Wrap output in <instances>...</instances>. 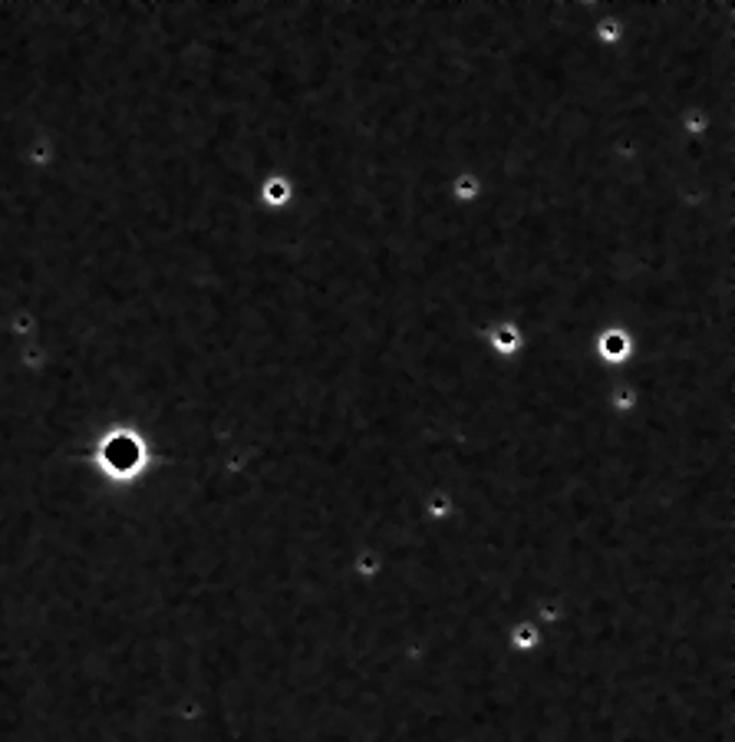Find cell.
<instances>
[{
	"mask_svg": "<svg viewBox=\"0 0 735 742\" xmlns=\"http://www.w3.org/2000/svg\"><path fill=\"white\" fill-rule=\"evenodd\" d=\"M482 346L489 350V356H495L502 363H512V359L525 356L528 336H525V327L521 323H515V320H495V323L485 327Z\"/></svg>",
	"mask_w": 735,
	"mask_h": 742,
	"instance_id": "cell-4",
	"label": "cell"
},
{
	"mask_svg": "<svg viewBox=\"0 0 735 742\" xmlns=\"http://www.w3.org/2000/svg\"><path fill=\"white\" fill-rule=\"evenodd\" d=\"M142 463H146V446L139 443L136 433L119 430V433H110V436L100 443V469H103L110 479H116V482L136 479L139 469H142Z\"/></svg>",
	"mask_w": 735,
	"mask_h": 742,
	"instance_id": "cell-1",
	"label": "cell"
},
{
	"mask_svg": "<svg viewBox=\"0 0 735 742\" xmlns=\"http://www.w3.org/2000/svg\"><path fill=\"white\" fill-rule=\"evenodd\" d=\"M254 202L271 215H284L297 202V182L284 169H271V172L261 175V182L254 189Z\"/></svg>",
	"mask_w": 735,
	"mask_h": 742,
	"instance_id": "cell-3",
	"label": "cell"
},
{
	"mask_svg": "<svg viewBox=\"0 0 735 742\" xmlns=\"http://www.w3.org/2000/svg\"><path fill=\"white\" fill-rule=\"evenodd\" d=\"M482 175L475 169H459L449 182H446V198L456 205V208H475L482 202Z\"/></svg>",
	"mask_w": 735,
	"mask_h": 742,
	"instance_id": "cell-5",
	"label": "cell"
},
{
	"mask_svg": "<svg viewBox=\"0 0 735 742\" xmlns=\"http://www.w3.org/2000/svg\"><path fill=\"white\" fill-rule=\"evenodd\" d=\"M590 356L604 369H630L636 359V336L623 323H604L590 333Z\"/></svg>",
	"mask_w": 735,
	"mask_h": 742,
	"instance_id": "cell-2",
	"label": "cell"
}]
</instances>
